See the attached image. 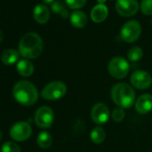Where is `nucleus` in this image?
Wrapping results in <instances>:
<instances>
[{
	"mask_svg": "<svg viewBox=\"0 0 152 152\" xmlns=\"http://www.w3.org/2000/svg\"><path fill=\"white\" fill-rule=\"evenodd\" d=\"M19 53L24 58L35 59L43 51V41L35 32L26 33L19 42Z\"/></svg>",
	"mask_w": 152,
	"mask_h": 152,
	"instance_id": "nucleus-1",
	"label": "nucleus"
},
{
	"mask_svg": "<svg viewBox=\"0 0 152 152\" xmlns=\"http://www.w3.org/2000/svg\"><path fill=\"white\" fill-rule=\"evenodd\" d=\"M111 98L114 103L123 109L130 108L136 101L134 90L124 83H120L113 86L111 90Z\"/></svg>",
	"mask_w": 152,
	"mask_h": 152,
	"instance_id": "nucleus-2",
	"label": "nucleus"
},
{
	"mask_svg": "<svg viewBox=\"0 0 152 152\" xmlns=\"http://www.w3.org/2000/svg\"><path fill=\"white\" fill-rule=\"evenodd\" d=\"M13 94L15 100L23 106H31L35 104L39 98L37 88L28 81L18 82L14 87Z\"/></svg>",
	"mask_w": 152,
	"mask_h": 152,
	"instance_id": "nucleus-3",
	"label": "nucleus"
},
{
	"mask_svg": "<svg viewBox=\"0 0 152 152\" xmlns=\"http://www.w3.org/2000/svg\"><path fill=\"white\" fill-rule=\"evenodd\" d=\"M130 65L126 59L121 56L112 58L107 65L108 72L112 77L115 79H123L126 77L129 72Z\"/></svg>",
	"mask_w": 152,
	"mask_h": 152,
	"instance_id": "nucleus-4",
	"label": "nucleus"
},
{
	"mask_svg": "<svg viewBox=\"0 0 152 152\" xmlns=\"http://www.w3.org/2000/svg\"><path fill=\"white\" fill-rule=\"evenodd\" d=\"M67 91L66 85L62 82H52L46 85L41 91V97L46 100H57L63 98Z\"/></svg>",
	"mask_w": 152,
	"mask_h": 152,
	"instance_id": "nucleus-5",
	"label": "nucleus"
},
{
	"mask_svg": "<svg viewBox=\"0 0 152 152\" xmlns=\"http://www.w3.org/2000/svg\"><path fill=\"white\" fill-rule=\"evenodd\" d=\"M141 33V26L137 21H129L125 23L121 29V38L127 43L136 41Z\"/></svg>",
	"mask_w": 152,
	"mask_h": 152,
	"instance_id": "nucleus-6",
	"label": "nucleus"
},
{
	"mask_svg": "<svg viewBox=\"0 0 152 152\" xmlns=\"http://www.w3.org/2000/svg\"><path fill=\"white\" fill-rule=\"evenodd\" d=\"M32 132L31 126L26 122H18L10 129V136L16 141H24L28 140Z\"/></svg>",
	"mask_w": 152,
	"mask_h": 152,
	"instance_id": "nucleus-7",
	"label": "nucleus"
},
{
	"mask_svg": "<svg viewBox=\"0 0 152 152\" xmlns=\"http://www.w3.org/2000/svg\"><path fill=\"white\" fill-rule=\"evenodd\" d=\"M131 83L133 87L138 90H146L148 89L152 83L151 75L142 70L135 71L131 75Z\"/></svg>",
	"mask_w": 152,
	"mask_h": 152,
	"instance_id": "nucleus-8",
	"label": "nucleus"
},
{
	"mask_svg": "<svg viewBox=\"0 0 152 152\" xmlns=\"http://www.w3.org/2000/svg\"><path fill=\"white\" fill-rule=\"evenodd\" d=\"M35 123L40 128H48L54 122V112L49 107H41L35 113Z\"/></svg>",
	"mask_w": 152,
	"mask_h": 152,
	"instance_id": "nucleus-9",
	"label": "nucleus"
},
{
	"mask_svg": "<svg viewBox=\"0 0 152 152\" xmlns=\"http://www.w3.org/2000/svg\"><path fill=\"white\" fill-rule=\"evenodd\" d=\"M115 9L122 16L130 17L138 12L139 3L137 0H117Z\"/></svg>",
	"mask_w": 152,
	"mask_h": 152,
	"instance_id": "nucleus-10",
	"label": "nucleus"
},
{
	"mask_svg": "<svg viewBox=\"0 0 152 152\" xmlns=\"http://www.w3.org/2000/svg\"><path fill=\"white\" fill-rule=\"evenodd\" d=\"M92 121L97 124H105L110 116L108 107L104 103H97L93 106L91 113Z\"/></svg>",
	"mask_w": 152,
	"mask_h": 152,
	"instance_id": "nucleus-11",
	"label": "nucleus"
},
{
	"mask_svg": "<svg viewBox=\"0 0 152 152\" xmlns=\"http://www.w3.org/2000/svg\"><path fill=\"white\" fill-rule=\"evenodd\" d=\"M135 110L140 114L145 115L152 110V95L151 94H142L135 101L134 104Z\"/></svg>",
	"mask_w": 152,
	"mask_h": 152,
	"instance_id": "nucleus-12",
	"label": "nucleus"
},
{
	"mask_svg": "<svg viewBox=\"0 0 152 152\" xmlns=\"http://www.w3.org/2000/svg\"><path fill=\"white\" fill-rule=\"evenodd\" d=\"M49 16H50V12L47 6L39 4L35 7L33 10V17L37 23L40 24L46 23L49 20Z\"/></svg>",
	"mask_w": 152,
	"mask_h": 152,
	"instance_id": "nucleus-13",
	"label": "nucleus"
},
{
	"mask_svg": "<svg viewBox=\"0 0 152 152\" xmlns=\"http://www.w3.org/2000/svg\"><path fill=\"white\" fill-rule=\"evenodd\" d=\"M108 15V9L104 4H99L95 6L91 13V17L93 22L99 23L105 21Z\"/></svg>",
	"mask_w": 152,
	"mask_h": 152,
	"instance_id": "nucleus-14",
	"label": "nucleus"
},
{
	"mask_svg": "<svg viewBox=\"0 0 152 152\" xmlns=\"http://www.w3.org/2000/svg\"><path fill=\"white\" fill-rule=\"evenodd\" d=\"M70 21L75 28H83L88 23V17L82 11H74L70 15Z\"/></svg>",
	"mask_w": 152,
	"mask_h": 152,
	"instance_id": "nucleus-15",
	"label": "nucleus"
},
{
	"mask_svg": "<svg viewBox=\"0 0 152 152\" xmlns=\"http://www.w3.org/2000/svg\"><path fill=\"white\" fill-rule=\"evenodd\" d=\"M16 69L19 74L23 77H29L34 72V66L32 63L27 59L20 60L16 64Z\"/></svg>",
	"mask_w": 152,
	"mask_h": 152,
	"instance_id": "nucleus-16",
	"label": "nucleus"
},
{
	"mask_svg": "<svg viewBox=\"0 0 152 152\" xmlns=\"http://www.w3.org/2000/svg\"><path fill=\"white\" fill-rule=\"evenodd\" d=\"M19 52L15 49H7L6 50L1 56V60L3 64L7 65H12L18 62L19 60Z\"/></svg>",
	"mask_w": 152,
	"mask_h": 152,
	"instance_id": "nucleus-17",
	"label": "nucleus"
},
{
	"mask_svg": "<svg viewBox=\"0 0 152 152\" xmlns=\"http://www.w3.org/2000/svg\"><path fill=\"white\" fill-rule=\"evenodd\" d=\"M53 139L49 132H41L37 138L38 145L42 148H48L52 145Z\"/></svg>",
	"mask_w": 152,
	"mask_h": 152,
	"instance_id": "nucleus-18",
	"label": "nucleus"
},
{
	"mask_svg": "<svg viewBox=\"0 0 152 152\" xmlns=\"http://www.w3.org/2000/svg\"><path fill=\"white\" fill-rule=\"evenodd\" d=\"M91 141L95 144H101L106 139V132L103 128L97 126L91 132Z\"/></svg>",
	"mask_w": 152,
	"mask_h": 152,
	"instance_id": "nucleus-19",
	"label": "nucleus"
},
{
	"mask_svg": "<svg viewBox=\"0 0 152 152\" xmlns=\"http://www.w3.org/2000/svg\"><path fill=\"white\" fill-rule=\"evenodd\" d=\"M143 56V51L140 47H132L127 53V57L132 62L140 61Z\"/></svg>",
	"mask_w": 152,
	"mask_h": 152,
	"instance_id": "nucleus-20",
	"label": "nucleus"
},
{
	"mask_svg": "<svg viewBox=\"0 0 152 152\" xmlns=\"http://www.w3.org/2000/svg\"><path fill=\"white\" fill-rule=\"evenodd\" d=\"M1 151L2 152H21V148L15 142L7 141L3 144L1 148Z\"/></svg>",
	"mask_w": 152,
	"mask_h": 152,
	"instance_id": "nucleus-21",
	"label": "nucleus"
},
{
	"mask_svg": "<svg viewBox=\"0 0 152 152\" xmlns=\"http://www.w3.org/2000/svg\"><path fill=\"white\" fill-rule=\"evenodd\" d=\"M125 116L124 110L121 107H116L113 110L112 112V119L115 123H121Z\"/></svg>",
	"mask_w": 152,
	"mask_h": 152,
	"instance_id": "nucleus-22",
	"label": "nucleus"
},
{
	"mask_svg": "<svg viewBox=\"0 0 152 152\" xmlns=\"http://www.w3.org/2000/svg\"><path fill=\"white\" fill-rule=\"evenodd\" d=\"M140 10L146 15H152V0H142L140 3Z\"/></svg>",
	"mask_w": 152,
	"mask_h": 152,
	"instance_id": "nucleus-23",
	"label": "nucleus"
},
{
	"mask_svg": "<svg viewBox=\"0 0 152 152\" xmlns=\"http://www.w3.org/2000/svg\"><path fill=\"white\" fill-rule=\"evenodd\" d=\"M87 0H65L66 5L72 9H79L85 6Z\"/></svg>",
	"mask_w": 152,
	"mask_h": 152,
	"instance_id": "nucleus-24",
	"label": "nucleus"
},
{
	"mask_svg": "<svg viewBox=\"0 0 152 152\" xmlns=\"http://www.w3.org/2000/svg\"><path fill=\"white\" fill-rule=\"evenodd\" d=\"M66 8L64 7V4L60 1V0H57V1H55L52 5H51V10L55 13V14H59L61 15V13L65 10Z\"/></svg>",
	"mask_w": 152,
	"mask_h": 152,
	"instance_id": "nucleus-25",
	"label": "nucleus"
},
{
	"mask_svg": "<svg viewBox=\"0 0 152 152\" xmlns=\"http://www.w3.org/2000/svg\"><path fill=\"white\" fill-rule=\"evenodd\" d=\"M60 15H61L63 18H67V17H69V12H68V10H67V9L64 10V11L61 13Z\"/></svg>",
	"mask_w": 152,
	"mask_h": 152,
	"instance_id": "nucleus-26",
	"label": "nucleus"
},
{
	"mask_svg": "<svg viewBox=\"0 0 152 152\" xmlns=\"http://www.w3.org/2000/svg\"><path fill=\"white\" fill-rule=\"evenodd\" d=\"M43 2H44V4H46V5H52L54 2H55V0H43Z\"/></svg>",
	"mask_w": 152,
	"mask_h": 152,
	"instance_id": "nucleus-27",
	"label": "nucleus"
},
{
	"mask_svg": "<svg viewBox=\"0 0 152 152\" xmlns=\"http://www.w3.org/2000/svg\"><path fill=\"white\" fill-rule=\"evenodd\" d=\"M3 39H4V34L1 31H0V43L3 41Z\"/></svg>",
	"mask_w": 152,
	"mask_h": 152,
	"instance_id": "nucleus-28",
	"label": "nucleus"
},
{
	"mask_svg": "<svg viewBox=\"0 0 152 152\" xmlns=\"http://www.w3.org/2000/svg\"><path fill=\"white\" fill-rule=\"evenodd\" d=\"M106 1H107V0H98L99 4H104V3H105Z\"/></svg>",
	"mask_w": 152,
	"mask_h": 152,
	"instance_id": "nucleus-29",
	"label": "nucleus"
},
{
	"mask_svg": "<svg viewBox=\"0 0 152 152\" xmlns=\"http://www.w3.org/2000/svg\"><path fill=\"white\" fill-rule=\"evenodd\" d=\"M1 137H2V135H1V132H0V140H1Z\"/></svg>",
	"mask_w": 152,
	"mask_h": 152,
	"instance_id": "nucleus-30",
	"label": "nucleus"
},
{
	"mask_svg": "<svg viewBox=\"0 0 152 152\" xmlns=\"http://www.w3.org/2000/svg\"><path fill=\"white\" fill-rule=\"evenodd\" d=\"M151 24H152V20H151Z\"/></svg>",
	"mask_w": 152,
	"mask_h": 152,
	"instance_id": "nucleus-31",
	"label": "nucleus"
}]
</instances>
